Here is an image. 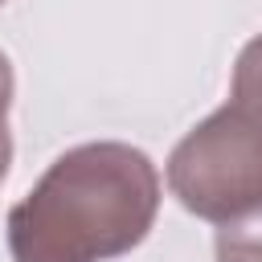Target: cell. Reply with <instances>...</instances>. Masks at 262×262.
I'll list each match as a JSON object with an SVG mask.
<instances>
[{
    "label": "cell",
    "instance_id": "cell-2",
    "mask_svg": "<svg viewBox=\"0 0 262 262\" xmlns=\"http://www.w3.org/2000/svg\"><path fill=\"white\" fill-rule=\"evenodd\" d=\"M168 188L192 217L217 225L262 205V33L233 61L229 102L172 147Z\"/></svg>",
    "mask_w": 262,
    "mask_h": 262
},
{
    "label": "cell",
    "instance_id": "cell-3",
    "mask_svg": "<svg viewBox=\"0 0 262 262\" xmlns=\"http://www.w3.org/2000/svg\"><path fill=\"white\" fill-rule=\"evenodd\" d=\"M213 246L217 262H262V205L221 221Z\"/></svg>",
    "mask_w": 262,
    "mask_h": 262
},
{
    "label": "cell",
    "instance_id": "cell-5",
    "mask_svg": "<svg viewBox=\"0 0 262 262\" xmlns=\"http://www.w3.org/2000/svg\"><path fill=\"white\" fill-rule=\"evenodd\" d=\"M0 4H4V0H0Z\"/></svg>",
    "mask_w": 262,
    "mask_h": 262
},
{
    "label": "cell",
    "instance_id": "cell-4",
    "mask_svg": "<svg viewBox=\"0 0 262 262\" xmlns=\"http://www.w3.org/2000/svg\"><path fill=\"white\" fill-rule=\"evenodd\" d=\"M8 106H12V61L0 49V180L12 164V135H8Z\"/></svg>",
    "mask_w": 262,
    "mask_h": 262
},
{
    "label": "cell",
    "instance_id": "cell-1",
    "mask_svg": "<svg viewBox=\"0 0 262 262\" xmlns=\"http://www.w3.org/2000/svg\"><path fill=\"white\" fill-rule=\"evenodd\" d=\"M160 213L147 151L98 139L61 151L8 209L12 262H111L135 250Z\"/></svg>",
    "mask_w": 262,
    "mask_h": 262
}]
</instances>
